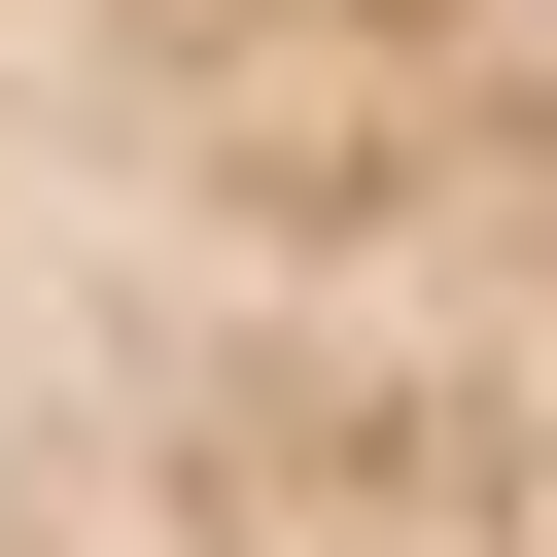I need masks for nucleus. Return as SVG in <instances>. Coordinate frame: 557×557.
Returning <instances> with one entry per match:
<instances>
[{
    "label": "nucleus",
    "instance_id": "obj_1",
    "mask_svg": "<svg viewBox=\"0 0 557 557\" xmlns=\"http://www.w3.org/2000/svg\"><path fill=\"white\" fill-rule=\"evenodd\" d=\"M0 557H557V0H0Z\"/></svg>",
    "mask_w": 557,
    "mask_h": 557
}]
</instances>
